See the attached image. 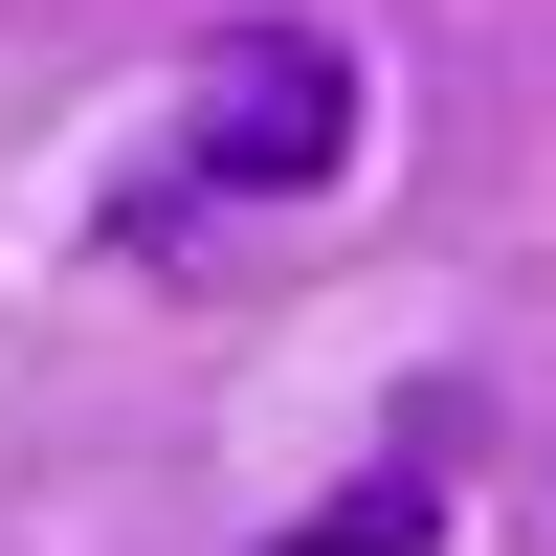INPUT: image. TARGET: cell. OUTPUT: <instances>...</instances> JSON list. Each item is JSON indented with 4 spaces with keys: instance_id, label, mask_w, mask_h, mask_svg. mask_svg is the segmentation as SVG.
<instances>
[{
    "instance_id": "1",
    "label": "cell",
    "mask_w": 556,
    "mask_h": 556,
    "mask_svg": "<svg viewBox=\"0 0 556 556\" xmlns=\"http://www.w3.org/2000/svg\"><path fill=\"white\" fill-rule=\"evenodd\" d=\"M178 178L201 201H334L356 178V45L334 23H223L178 67Z\"/></svg>"
},
{
    "instance_id": "2",
    "label": "cell",
    "mask_w": 556,
    "mask_h": 556,
    "mask_svg": "<svg viewBox=\"0 0 556 556\" xmlns=\"http://www.w3.org/2000/svg\"><path fill=\"white\" fill-rule=\"evenodd\" d=\"M424 534H445V490H424V468H356L334 513H290V556H424Z\"/></svg>"
}]
</instances>
